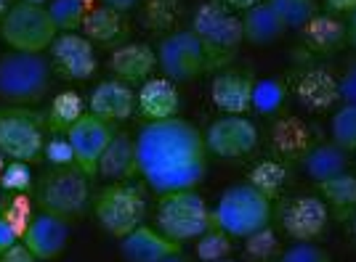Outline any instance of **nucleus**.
<instances>
[{"mask_svg":"<svg viewBox=\"0 0 356 262\" xmlns=\"http://www.w3.org/2000/svg\"><path fill=\"white\" fill-rule=\"evenodd\" d=\"M138 175L152 191H194L208 175L205 135L181 116L147 122L136 132Z\"/></svg>","mask_w":356,"mask_h":262,"instance_id":"nucleus-1","label":"nucleus"},{"mask_svg":"<svg viewBox=\"0 0 356 262\" xmlns=\"http://www.w3.org/2000/svg\"><path fill=\"white\" fill-rule=\"evenodd\" d=\"M232 61L234 58L221 56L213 48H208L192 29L168 32L157 45V67L176 85L192 82V80L213 72V69H226Z\"/></svg>","mask_w":356,"mask_h":262,"instance_id":"nucleus-2","label":"nucleus"},{"mask_svg":"<svg viewBox=\"0 0 356 262\" xmlns=\"http://www.w3.org/2000/svg\"><path fill=\"white\" fill-rule=\"evenodd\" d=\"M35 207L67 222L74 218H83L90 207V177L74 164L70 167H48L38 180H35Z\"/></svg>","mask_w":356,"mask_h":262,"instance_id":"nucleus-3","label":"nucleus"},{"mask_svg":"<svg viewBox=\"0 0 356 262\" xmlns=\"http://www.w3.org/2000/svg\"><path fill=\"white\" fill-rule=\"evenodd\" d=\"M51 87V61L43 53L8 51L0 56V101L30 106L45 98Z\"/></svg>","mask_w":356,"mask_h":262,"instance_id":"nucleus-4","label":"nucleus"},{"mask_svg":"<svg viewBox=\"0 0 356 262\" xmlns=\"http://www.w3.org/2000/svg\"><path fill=\"white\" fill-rule=\"evenodd\" d=\"M271 218H274V202H268L250 183L229 186L221 193L218 204L213 207L216 225L232 238H248L250 233L271 225Z\"/></svg>","mask_w":356,"mask_h":262,"instance_id":"nucleus-5","label":"nucleus"},{"mask_svg":"<svg viewBox=\"0 0 356 262\" xmlns=\"http://www.w3.org/2000/svg\"><path fill=\"white\" fill-rule=\"evenodd\" d=\"M157 231L176 244L197 241L216 225L213 209L197 191H170L157 196Z\"/></svg>","mask_w":356,"mask_h":262,"instance_id":"nucleus-6","label":"nucleus"},{"mask_svg":"<svg viewBox=\"0 0 356 262\" xmlns=\"http://www.w3.org/2000/svg\"><path fill=\"white\" fill-rule=\"evenodd\" d=\"M93 218L115 238H125L147 220V196L144 189H138L131 180L109 183L90 199Z\"/></svg>","mask_w":356,"mask_h":262,"instance_id":"nucleus-7","label":"nucleus"},{"mask_svg":"<svg viewBox=\"0 0 356 262\" xmlns=\"http://www.w3.org/2000/svg\"><path fill=\"white\" fill-rule=\"evenodd\" d=\"M59 29L51 21L45 6H32L19 0L8 8V14L0 19V40L8 45V51L19 53H45L56 40Z\"/></svg>","mask_w":356,"mask_h":262,"instance_id":"nucleus-8","label":"nucleus"},{"mask_svg":"<svg viewBox=\"0 0 356 262\" xmlns=\"http://www.w3.org/2000/svg\"><path fill=\"white\" fill-rule=\"evenodd\" d=\"M45 114L24 106L0 109V151L11 161L35 164L43 159Z\"/></svg>","mask_w":356,"mask_h":262,"instance_id":"nucleus-9","label":"nucleus"},{"mask_svg":"<svg viewBox=\"0 0 356 262\" xmlns=\"http://www.w3.org/2000/svg\"><path fill=\"white\" fill-rule=\"evenodd\" d=\"M202 40L221 56L234 58L237 48L242 45V19L232 8H226L221 0H205L192 16V27H189Z\"/></svg>","mask_w":356,"mask_h":262,"instance_id":"nucleus-10","label":"nucleus"},{"mask_svg":"<svg viewBox=\"0 0 356 262\" xmlns=\"http://www.w3.org/2000/svg\"><path fill=\"white\" fill-rule=\"evenodd\" d=\"M202 135H205L208 154L218 157V159H242V157L252 154L258 146V128L248 116L237 114L218 116Z\"/></svg>","mask_w":356,"mask_h":262,"instance_id":"nucleus-11","label":"nucleus"},{"mask_svg":"<svg viewBox=\"0 0 356 262\" xmlns=\"http://www.w3.org/2000/svg\"><path fill=\"white\" fill-rule=\"evenodd\" d=\"M112 135H115V125L112 122H104V119H99L90 112H86L67 130V138H70L74 151V167L83 170L88 177H96L99 159L104 154L106 143L112 141Z\"/></svg>","mask_w":356,"mask_h":262,"instance_id":"nucleus-12","label":"nucleus"},{"mask_svg":"<svg viewBox=\"0 0 356 262\" xmlns=\"http://www.w3.org/2000/svg\"><path fill=\"white\" fill-rule=\"evenodd\" d=\"M51 64L54 69L64 77V80H74V82H83L90 80L96 69H99V61H96V51L86 35H77V32H61L56 35V40L51 43Z\"/></svg>","mask_w":356,"mask_h":262,"instance_id":"nucleus-13","label":"nucleus"},{"mask_svg":"<svg viewBox=\"0 0 356 262\" xmlns=\"http://www.w3.org/2000/svg\"><path fill=\"white\" fill-rule=\"evenodd\" d=\"M330 222V209L319 196H296L280 207V225L296 241L322 238Z\"/></svg>","mask_w":356,"mask_h":262,"instance_id":"nucleus-14","label":"nucleus"},{"mask_svg":"<svg viewBox=\"0 0 356 262\" xmlns=\"http://www.w3.org/2000/svg\"><path fill=\"white\" fill-rule=\"evenodd\" d=\"M252 87H255V80L250 72L221 69L210 82V98L223 114L245 116L252 109Z\"/></svg>","mask_w":356,"mask_h":262,"instance_id":"nucleus-15","label":"nucleus"},{"mask_svg":"<svg viewBox=\"0 0 356 262\" xmlns=\"http://www.w3.org/2000/svg\"><path fill=\"white\" fill-rule=\"evenodd\" d=\"M67 241H70V222L54 218V215H45V212L35 215L27 233L22 236V244L40 262L56 260L67 249Z\"/></svg>","mask_w":356,"mask_h":262,"instance_id":"nucleus-16","label":"nucleus"},{"mask_svg":"<svg viewBox=\"0 0 356 262\" xmlns=\"http://www.w3.org/2000/svg\"><path fill=\"white\" fill-rule=\"evenodd\" d=\"M109 72L120 82L128 85H144L152 72L157 69V51L147 43H125L112 51V56L106 61Z\"/></svg>","mask_w":356,"mask_h":262,"instance_id":"nucleus-17","label":"nucleus"},{"mask_svg":"<svg viewBox=\"0 0 356 262\" xmlns=\"http://www.w3.org/2000/svg\"><path fill=\"white\" fill-rule=\"evenodd\" d=\"M88 112L104 122H125L136 114V93L128 82L120 80H104L93 87L88 98Z\"/></svg>","mask_w":356,"mask_h":262,"instance_id":"nucleus-18","label":"nucleus"},{"mask_svg":"<svg viewBox=\"0 0 356 262\" xmlns=\"http://www.w3.org/2000/svg\"><path fill=\"white\" fill-rule=\"evenodd\" d=\"M120 252L125 262H165L173 254H181V244L152 225H138L134 233L120 238Z\"/></svg>","mask_w":356,"mask_h":262,"instance_id":"nucleus-19","label":"nucleus"},{"mask_svg":"<svg viewBox=\"0 0 356 262\" xmlns=\"http://www.w3.org/2000/svg\"><path fill=\"white\" fill-rule=\"evenodd\" d=\"M178 109H181V93L176 82L168 77H149L136 93V112L147 122L178 116Z\"/></svg>","mask_w":356,"mask_h":262,"instance_id":"nucleus-20","label":"nucleus"},{"mask_svg":"<svg viewBox=\"0 0 356 262\" xmlns=\"http://www.w3.org/2000/svg\"><path fill=\"white\" fill-rule=\"evenodd\" d=\"M296 96L309 112H327L341 101L338 77L325 67H314V69L300 74L296 85Z\"/></svg>","mask_w":356,"mask_h":262,"instance_id":"nucleus-21","label":"nucleus"},{"mask_svg":"<svg viewBox=\"0 0 356 262\" xmlns=\"http://www.w3.org/2000/svg\"><path fill=\"white\" fill-rule=\"evenodd\" d=\"M102 177L120 183V180H134L138 175V161H136V138L131 132L115 130L112 141L106 143L104 154L99 159V173Z\"/></svg>","mask_w":356,"mask_h":262,"instance_id":"nucleus-22","label":"nucleus"},{"mask_svg":"<svg viewBox=\"0 0 356 262\" xmlns=\"http://www.w3.org/2000/svg\"><path fill=\"white\" fill-rule=\"evenodd\" d=\"M312 128L298 116H282L271 128V148L284 161H300L314 148Z\"/></svg>","mask_w":356,"mask_h":262,"instance_id":"nucleus-23","label":"nucleus"},{"mask_svg":"<svg viewBox=\"0 0 356 262\" xmlns=\"http://www.w3.org/2000/svg\"><path fill=\"white\" fill-rule=\"evenodd\" d=\"M128 21L125 14H118L106 6H90L83 21V35L88 37L93 45H109V48H120L128 40Z\"/></svg>","mask_w":356,"mask_h":262,"instance_id":"nucleus-24","label":"nucleus"},{"mask_svg":"<svg viewBox=\"0 0 356 262\" xmlns=\"http://www.w3.org/2000/svg\"><path fill=\"white\" fill-rule=\"evenodd\" d=\"M314 186H316V196L327 204L330 218L348 220L356 215V175L346 170V173L327 177Z\"/></svg>","mask_w":356,"mask_h":262,"instance_id":"nucleus-25","label":"nucleus"},{"mask_svg":"<svg viewBox=\"0 0 356 262\" xmlns=\"http://www.w3.org/2000/svg\"><path fill=\"white\" fill-rule=\"evenodd\" d=\"M300 37L309 51L314 53H335L341 51L343 45L348 43L346 37V24H343L338 16H330V14H316L300 29Z\"/></svg>","mask_w":356,"mask_h":262,"instance_id":"nucleus-26","label":"nucleus"},{"mask_svg":"<svg viewBox=\"0 0 356 262\" xmlns=\"http://www.w3.org/2000/svg\"><path fill=\"white\" fill-rule=\"evenodd\" d=\"M300 167L303 173L312 177L314 183H322L327 177H335L348 170V151H343L338 143H316L300 159Z\"/></svg>","mask_w":356,"mask_h":262,"instance_id":"nucleus-27","label":"nucleus"},{"mask_svg":"<svg viewBox=\"0 0 356 262\" xmlns=\"http://www.w3.org/2000/svg\"><path fill=\"white\" fill-rule=\"evenodd\" d=\"M239 19H242V35H245V40L252 45L274 43V40H280L284 32H287L284 24L280 21V16L271 11L268 3L252 6V8H248Z\"/></svg>","mask_w":356,"mask_h":262,"instance_id":"nucleus-28","label":"nucleus"},{"mask_svg":"<svg viewBox=\"0 0 356 262\" xmlns=\"http://www.w3.org/2000/svg\"><path fill=\"white\" fill-rule=\"evenodd\" d=\"M86 114V101L74 90H61L54 96V101L45 112V128H51L54 135H67L80 116Z\"/></svg>","mask_w":356,"mask_h":262,"instance_id":"nucleus-29","label":"nucleus"},{"mask_svg":"<svg viewBox=\"0 0 356 262\" xmlns=\"http://www.w3.org/2000/svg\"><path fill=\"white\" fill-rule=\"evenodd\" d=\"M248 183L255 191H261L268 202H274V199L282 196V189L287 183V167L280 159L258 161L250 170V175H248Z\"/></svg>","mask_w":356,"mask_h":262,"instance_id":"nucleus-30","label":"nucleus"},{"mask_svg":"<svg viewBox=\"0 0 356 262\" xmlns=\"http://www.w3.org/2000/svg\"><path fill=\"white\" fill-rule=\"evenodd\" d=\"M0 218L8 222V228L22 241V236L35 220V199H30V193H6L0 199Z\"/></svg>","mask_w":356,"mask_h":262,"instance_id":"nucleus-31","label":"nucleus"},{"mask_svg":"<svg viewBox=\"0 0 356 262\" xmlns=\"http://www.w3.org/2000/svg\"><path fill=\"white\" fill-rule=\"evenodd\" d=\"M48 14H51V21L56 24V29L61 32H77L83 29V21H86V14L90 11L88 0H48Z\"/></svg>","mask_w":356,"mask_h":262,"instance_id":"nucleus-32","label":"nucleus"},{"mask_svg":"<svg viewBox=\"0 0 356 262\" xmlns=\"http://www.w3.org/2000/svg\"><path fill=\"white\" fill-rule=\"evenodd\" d=\"M284 98H287V87L282 80L277 77H266V80H255L252 87V109L264 116H274L282 112Z\"/></svg>","mask_w":356,"mask_h":262,"instance_id":"nucleus-33","label":"nucleus"},{"mask_svg":"<svg viewBox=\"0 0 356 262\" xmlns=\"http://www.w3.org/2000/svg\"><path fill=\"white\" fill-rule=\"evenodd\" d=\"M271 11L280 16L284 29H303L319 14L316 0H266Z\"/></svg>","mask_w":356,"mask_h":262,"instance_id":"nucleus-34","label":"nucleus"},{"mask_svg":"<svg viewBox=\"0 0 356 262\" xmlns=\"http://www.w3.org/2000/svg\"><path fill=\"white\" fill-rule=\"evenodd\" d=\"M181 0H144L141 6V21L152 32H170L178 19Z\"/></svg>","mask_w":356,"mask_h":262,"instance_id":"nucleus-35","label":"nucleus"},{"mask_svg":"<svg viewBox=\"0 0 356 262\" xmlns=\"http://www.w3.org/2000/svg\"><path fill=\"white\" fill-rule=\"evenodd\" d=\"M245 257L250 262H271L280 257V238H277V233L271 225L266 228H261V231L250 233L248 238H245Z\"/></svg>","mask_w":356,"mask_h":262,"instance_id":"nucleus-36","label":"nucleus"},{"mask_svg":"<svg viewBox=\"0 0 356 262\" xmlns=\"http://www.w3.org/2000/svg\"><path fill=\"white\" fill-rule=\"evenodd\" d=\"M330 132H332V143H338L343 151L354 154L356 151V106L343 103L341 109L330 119Z\"/></svg>","mask_w":356,"mask_h":262,"instance_id":"nucleus-37","label":"nucleus"},{"mask_svg":"<svg viewBox=\"0 0 356 262\" xmlns=\"http://www.w3.org/2000/svg\"><path fill=\"white\" fill-rule=\"evenodd\" d=\"M232 254V236L213 225L197 238V260L200 262H218Z\"/></svg>","mask_w":356,"mask_h":262,"instance_id":"nucleus-38","label":"nucleus"},{"mask_svg":"<svg viewBox=\"0 0 356 262\" xmlns=\"http://www.w3.org/2000/svg\"><path fill=\"white\" fill-rule=\"evenodd\" d=\"M0 189L6 193H30L35 189V177H32L30 164L8 159L6 170L0 175Z\"/></svg>","mask_w":356,"mask_h":262,"instance_id":"nucleus-39","label":"nucleus"},{"mask_svg":"<svg viewBox=\"0 0 356 262\" xmlns=\"http://www.w3.org/2000/svg\"><path fill=\"white\" fill-rule=\"evenodd\" d=\"M277 262H332V257L316 241H296L293 247L280 252Z\"/></svg>","mask_w":356,"mask_h":262,"instance_id":"nucleus-40","label":"nucleus"},{"mask_svg":"<svg viewBox=\"0 0 356 262\" xmlns=\"http://www.w3.org/2000/svg\"><path fill=\"white\" fill-rule=\"evenodd\" d=\"M43 159H48L51 167H70L74 164V151L67 135H51V141H45Z\"/></svg>","mask_w":356,"mask_h":262,"instance_id":"nucleus-41","label":"nucleus"},{"mask_svg":"<svg viewBox=\"0 0 356 262\" xmlns=\"http://www.w3.org/2000/svg\"><path fill=\"white\" fill-rule=\"evenodd\" d=\"M338 90H341V101L356 106V58L348 64V69L343 72V77L338 80Z\"/></svg>","mask_w":356,"mask_h":262,"instance_id":"nucleus-42","label":"nucleus"},{"mask_svg":"<svg viewBox=\"0 0 356 262\" xmlns=\"http://www.w3.org/2000/svg\"><path fill=\"white\" fill-rule=\"evenodd\" d=\"M0 262H40L35 254H32L30 249L24 247L22 241H16L11 249H6L3 254H0Z\"/></svg>","mask_w":356,"mask_h":262,"instance_id":"nucleus-43","label":"nucleus"},{"mask_svg":"<svg viewBox=\"0 0 356 262\" xmlns=\"http://www.w3.org/2000/svg\"><path fill=\"white\" fill-rule=\"evenodd\" d=\"M99 3L106 6V8H112V11H118V14H131L144 0H99Z\"/></svg>","mask_w":356,"mask_h":262,"instance_id":"nucleus-44","label":"nucleus"},{"mask_svg":"<svg viewBox=\"0 0 356 262\" xmlns=\"http://www.w3.org/2000/svg\"><path fill=\"white\" fill-rule=\"evenodd\" d=\"M330 14H346L351 16L356 11V0H325Z\"/></svg>","mask_w":356,"mask_h":262,"instance_id":"nucleus-45","label":"nucleus"},{"mask_svg":"<svg viewBox=\"0 0 356 262\" xmlns=\"http://www.w3.org/2000/svg\"><path fill=\"white\" fill-rule=\"evenodd\" d=\"M19 241V236H16L11 228H8V222L0 218V254L6 252V249H11Z\"/></svg>","mask_w":356,"mask_h":262,"instance_id":"nucleus-46","label":"nucleus"},{"mask_svg":"<svg viewBox=\"0 0 356 262\" xmlns=\"http://www.w3.org/2000/svg\"><path fill=\"white\" fill-rule=\"evenodd\" d=\"M226 8H232L234 14H245L248 8H252V6H261V3H266V0H221Z\"/></svg>","mask_w":356,"mask_h":262,"instance_id":"nucleus-47","label":"nucleus"},{"mask_svg":"<svg viewBox=\"0 0 356 262\" xmlns=\"http://www.w3.org/2000/svg\"><path fill=\"white\" fill-rule=\"evenodd\" d=\"M346 37H348V45L356 48V11L348 16V24H346Z\"/></svg>","mask_w":356,"mask_h":262,"instance_id":"nucleus-48","label":"nucleus"},{"mask_svg":"<svg viewBox=\"0 0 356 262\" xmlns=\"http://www.w3.org/2000/svg\"><path fill=\"white\" fill-rule=\"evenodd\" d=\"M11 6H14L11 0H0V19H3V16L8 14V8H11Z\"/></svg>","mask_w":356,"mask_h":262,"instance_id":"nucleus-49","label":"nucleus"},{"mask_svg":"<svg viewBox=\"0 0 356 262\" xmlns=\"http://www.w3.org/2000/svg\"><path fill=\"white\" fill-rule=\"evenodd\" d=\"M165 262H192V260H189V257H186V254L181 252V254H173V257H168Z\"/></svg>","mask_w":356,"mask_h":262,"instance_id":"nucleus-50","label":"nucleus"},{"mask_svg":"<svg viewBox=\"0 0 356 262\" xmlns=\"http://www.w3.org/2000/svg\"><path fill=\"white\" fill-rule=\"evenodd\" d=\"M6 164H8V157L0 151V175H3V170H6Z\"/></svg>","mask_w":356,"mask_h":262,"instance_id":"nucleus-51","label":"nucleus"},{"mask_svg":"<svg viewBox=\"0 0 356 262\" xmlns=\"http://www.w3.org/2000/svg\"><path fill=\"white\" fill-rule=\"evenodd\" d=\"M24 3H32V6H48V0H24Z\"/></svg>","mask_w":356,"mask_h":262,"instance_id":"nucleus-52","label":"nucleus"},{"mask_svg":"<svg viewBox=\"0 0 356 262\" xmlns=\"http://www.w3.org/2000/svg\"><path fill=\"white\" fill-rule=\"evenodd\" d=\"M351 233H354V238H356V215L351 218Z\"/></svg>","mask_w":356,"mask_h":262,"instance_id":"nucleus-53","label":"nucleus"},{"mask_svg":"<svg viewBox=\"0 0 356 262\" xmlns=\"http://www.w3.org/2000/svg\"><path fill=\"white\" fill-rule=\"evenodd\" d=\"M218 262H237V260H229V257H226V260H218Z\"/></svg>","mask_w":356,"mask_h":262,"instance_id":"nucleus-54","label":"nucleus"},{"mask_svg":"<svg viewBox=\"0 0 356 262\" xmlns=\"http://www.w3.org/2000/svg\"><path fill=\"white\" fill-rule=\"evenodd\" d=\"M354 154H356V151H354Z\"/></svg>","mask_w":356,"mask_h":262,"instance_id":"nucleus-55","label":"nucleus"}]
</instances>
